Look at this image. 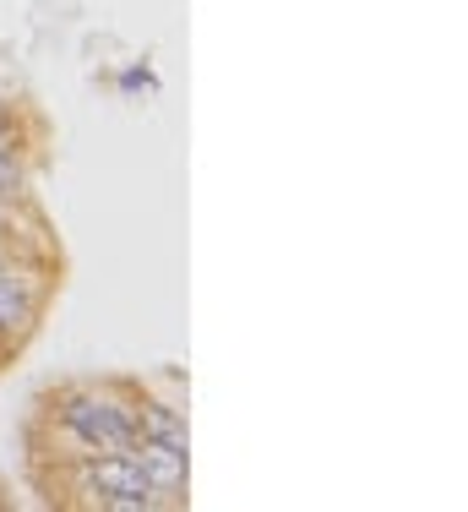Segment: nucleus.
I'll return each instance as SVG.
<instances>
[{
    "instance_id": "obj_1",
    "label": "nucleus",
    "mask_w": 468,
    "mask_h": 512,
    "mask_svg": "<svg viewBox=\"0 0 468 512\" xmlns=\"http://www.w3.org/2000/svg\"><path fill=\"white\" fill-rule=\"evenodd\" d=\"M60 425H66L82 447H93V453L137 442V409L115 404V398H104V393H71L66 404H60Z\"/></svg>"
},
{
    "instance_id": "obj_2",
    "label": "nucleus",
    "mask_w": 468,
    "mask_h": 512,
    "mask_svg": "<svg viewBox=\"0 0 468 512\" xmlns=\"http://www.w3.org/2000/svg\"><path fill=\"white\" fill-rule=\"evenodd\" d=\"M82 480H88V491L98 496V502L115 507V512H147V507L158 502L153 485L142 480L137 458H131V447H126V453H115V447H109L104 458H93L88 469H82Z\"/></svg>"
},
{
    "instance_id": "obj_3",
    "label": "nucleus",
    "mask_w": 468,
    "mask_h": 512,
    "mask_svg": "<svg viewBox=\"0 0 468 512\" xmlns=\"http://www.w3.org/2000/svg\"><path fill=\"white\" fill-rule=\"evenodd\" d=\"M142 480L153 485V496H175L186 491V447H164V442H131Z\"/></svg>"
},
{
    "instance_id": "obj_4",
    "label": "nucleus",
    "mask_w": 468,
    "mask_h": 512,
    "mask_svg": "<svg viewBox=\"0 0 468 512\" xmlns=\"http://www.w3.org/2000/svg\"><path fill=\"white\" fill-rule=\"evenodd\" d=\"M137 442L186 447V420H180L169 404H142V409H137Z\"/></svg>"
},
{
    "instance_id": "obj_5",
    "label": "nucleus",
    "mask_w": 468,
    "mask_h": 512,
    "mask_svg": "<svg viewBox=\"0 0 468 512\" xmlns=\"http://www.w3.org/2000/svg\"><path fill=\"white\" fill-rule=\"evenodd\" d=\"M33 316V300L22 295V284L11 273H0V333H11V327H28Z\"/></svg>"
},
{
    "instance_id": "obj_6",
    "label": "nucleus",
    "mask_w": 468,
    "mask_h": 512,
    "mask_svg": "<svg viewBox=\"0 0 468 512\" xmlns=\"http://www.w3.org/2000/svg\"><path fill=\"white\" fill-rule=\"evenodd\" d=\"M11 180H17V169H11V164H0V191H11Z\"/></svg>"
}]
</instances>
